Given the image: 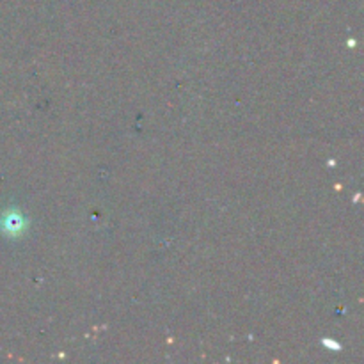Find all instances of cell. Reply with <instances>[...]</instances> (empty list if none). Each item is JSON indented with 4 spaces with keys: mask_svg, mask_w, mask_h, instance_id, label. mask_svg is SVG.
I'll list each match as a JSON object with an SVG mask.
<instances>
[{
    "mask_svg": "<svg viewBox=\"0 0 364 364\" xmlns=\"http://www.w3.org/2000/svg\"><path fill=\"white\" fill-rule=\"evenodd\" d=\"M2 228L6 230V233L18 235L21 230H23V219H21L20 213L11 212L2 219Z\"/></svg>",
    "mask_w": 364,
    "mask_h": 364,
    "instance_id": "6da1fadb",
    "label": "cell"
}]
</instances>
